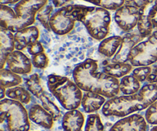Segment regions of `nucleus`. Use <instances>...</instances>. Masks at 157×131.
<instances>
[{
    "label": "nucleus",
    "instance_id": "obj_1",
    "mask_svg": "<svg viewBox=\"0 0 157 131\" xmlns=\"http://www.w3.org/2000/svg\"><path fill=\"white\" fill-rule=\"evenodd\" d=\"M98 67L95 60H84L74 69V81L85 92H94L110 99L117 97L120 92L119 80L100 72Z\"/></svg>",
    "mask_w": 157,
    "mask_h": 131
},
{
    "label": "nucleus",
    "instance_id": "obj_2",
    "mask_svg": "<svg viewBox=\"0 0 157 131\" xmlns=\"http://www.w3.org/2000/svg\"><path fill=\"white\" fill-rule=\"evenodd\" d=\"M157 101V84L143 86L137 93L110 98L102 107L106 117L125 118L139 110L147 109Z\"/></svg>",
    "mask_w": 157,
    "mask_h": 131
},
{
    "label": "nucleus",
    "instance_id": "obj_3",
    "mask_svg": "<svg viewBox=\"0 0 157 131\" xmlns=\"http://www.w3.org/2000/svg\"><path fill=\"white\" fill-rule=\"evenodd\" d=\"M48 0H21L12 9L7 5H1L0 26L13 33L32 26L36 19L38 11Z\"/></svg>",
    "mask_w": 157,
    "mask_h": 131
},
{
    "label": "nucleus",
    "instance_id": "obj_4",
    "mask_svg": "<svg viewBox=\"0 0 157 131\" xmlns=\"http://www.w3.org/2000/svg\"><path fill=\"white\" fill-rule=\"evenodd\" d=\"M74 12L77 21L84 25L90 37L98 41L107 38L111 24L109 10L98 6L75 5Z\"/></svg>",
    "mask_w": 157,
    "mask_h": 131
},
{
    "label": "nucleus",
    "instance_id": "obj_5",
    "mask_svg": "<svg viewBox=\"0 0 157 131\" xmlns=\"http://www.w3.org/2000/svg\"><path fill=\"white\" fill-rule=\"evenodd\" d=\"M48 87L52 94L67 110L78 109L81 105L82 90L70 78L61 75H48Z\"/></svg>",
    "mask_w": 157,
    "mask_h": 131
},
{
    "label": "nucleus",
    "instance_id": "obj_6",
    "mask_svg": "<svg viewBox=\"0 0 157 131\" xmlns=\"http://www.w3.org/2000/svg\"><path fill=\"white\" fill-rule=\"evenodd\" d=\"M6 123L8 131L30 130L29 113L21 103L6 98L0 101V122Z\"/></svg>",
    "mask_w": 157,
    "mask_h": 131
},
{
    "label": "nucleus",
    "instance_id": "obj_7",
    "mask_svg": "<svg viewBox=\"0 0 157 131\" xmlns=\"http://www.w3.org/2000/svg\"><path fill=\"white\" fill-rule=\"evenodd\" d=\"M129 62L134 67L150 66L157 62V29L136 44L129 55Z\"/></svg>",
    "mask_w": 157,
    "mask_h": 131
},
{
    "label": "nucleus",
    "instance_id": "obj_8",
    "mask_svg": "<svg viewBox=\"0 0 157 131\" xmlns=\"http://www.w3.org/2000/svg\"><path fill=\"white\" fill-rule=\"evenodd\" d=\"M26 88L33 94L35 98H38L42 104V107L51 114L55 121L61 118V112L58 106L51 99L50 96L44 91L41 84V80L38 74H33L30 75L25 80Z\"/></svg>",
    "mask_w": 157,
    "mask_h": 131
},
{
    "label": "nucleus",
    "instance_id": "obj_9",
    "mask_svg": "<svg viewBox=\"0 0 157 131\" xmlns=\"http://www.w3.org/2000/svg\"><path fill=\"white\" fill-rule=\"evenodd\" d=\"M75 5H67L58 9L49 21L51 30L58 35H64L73 30L75 21Z\"/></svg>",
    "mask_w": 157,
    "mask_h": 131
},
{
    "label": "nucleus",
    "instance_id": "obj_10",
    "mask_svg": "<svg viewBox=\"0 0 157 131\" xmlns=\"http://www.w3.org/2000/svg\"><path fill=\"white\" fill-rule=\"evenodd\" d=\"M139 12L137 30L144 38H147L153 30L157 29V0H147Z\"/></svg>",
    "mask_w": 157,
    "mask_h": 131
},
{
    "label": "nucleus",
    "instance_id": "obj_11",
    "mask_svg": "<svg viewBox=\"0 0 157 131\" xmlns=\"http://www.w3.org/2000/svg\"><path fill=\"white\" fill-rule=\"evenodd\" d=\"M140 9L134 6L124 5L116 10L114 21L121 30L130 32L137 27L140 19Z\"/></svg>",
    "mask_w": 157,
    "mask_h": 131
},
{
    "label": "nucleus",
    "instance_id": "obj_12",
    "mask_svg": "<svg viewBox=\"0 0 157 131\" xmlns=\"http://www.w3.org/2000/svg\"><path fill=\"white\" fill-rule=\"evenodd\" d=\"M6 68L19 75H25L32 70V59L21 51L15 50L9 55L6 61Z\"/></svg>",
    "mask_w": 157,
    "mask_h": 131
},
{
    "label": "nucleus",
    "instance_id": "obj_13",
    "mask_svg": "<svg viewBox=\"0 0 157 131\" xmlns=\"http://www.w3.org/2000/svg\"><path fill=\"white\" fill-rule=\"evenodd\" d=\"M145 118L139 114L129 115L117 121L109 131H148Z\"/></svg>",
    "mask_w": 157,
    "mask_h": 131
},
{
    "label": "nucleus",
    "instance_id": "obj_14",
    "mask_svg": "<svg viewBox=\"0 0 157 131\" xmlns=\"http://www.w3.org/2000/svg\"><path fill=\"white\" fill-rule=\"evenodd\" d=\"M145 38L139 33L136 32H128L124 36H123V41L121 47L118 49L116 55L113 56L112 62L126 63L129 60V55L132 49L137 44Z\"/></svg>",
    "mask_w": 157,
    "mask_h": 131
},
{
    "label": "nucleus",
    "instance_id": "obj_15",
    "mask_svg": "<svg viewBox=\"0 0 157 131\" xmlns=\"http://www.w3.org/2000/svg\"><path fill=\"white\" fill-rule=\"evenodd\" d=\"M39 29L35 25L25 28L14 34L15 49L22 51L27 48L31 44L38 41L39 38Z\"/></svg>",
    "mask_w": 157,
    "mask_h": 131
},
{
    "label": "nucleus",
    "instance_id": "obj_16",
    "mask_svg": "<svg viewBox=\"0 0 157 131\" xmlns=\"http://www.w3.org/2000/svg\"><path fill=\"white\" fill-rule=\"evenodd\" d=\"M29 118L31 121L47 130H51L54 125L53 117L40 104H34L29 110Z\"/></svg>",
    "mask_w": 157,
    "mask_h": 131
},
{
    "label": "nucleus",
    "instance_id": "obj_17",
    "mask_svg": "<svg viewBox=\"0 0 157 131\" xmlns=\"http://www.w3.org/2000/svg\"><path fill=\"white\" fill-rule=\"evenodd\" d=\"M14 34L8 29H0V67L4 68L6 61L12 52L15 51Z\"/></svg>",
    "mask_w": 157,
    "mask_h": 131
},
{
    "label": "nucleus",
    "instance_id": "obj_18",
    "mask_svg": "<svg viewBox=\"0 0 157 131\" xmlns=\"http://www.w3.org/2000/svg\"><path fill=\"white\" fill-rule=\"evenodd\" d=\"M84 121V114L78 109H75L64 114L61 125L64 131H81Z\"/></svg>",
    "mask_w": 157,
    "mask_h": 131
},
{
    "label": "nucleus",
    "instance_id": "obj_19",
    "mask_svg": "<svg viewBox=\"0 0 157 131\" xmlns=\"http://www.w3.org/2000/svg\"><path fill=\"white\" fill-rule=\"evenodd\" d=\"M106 99L102 95L94 92H86L83 94L81 106L84 112L93 114L104 107Z\"/></svg>",
    "mask_w": 157,
    "mask_h": 131
},
{
    "label": "nucleus",
    "instance_id": "obj_20",
    "mask_svg": "<svg viewBox=\"0 0 157 131\" xmlns=\"http://www.w3.org/2000/svg\"><path fill=\"white\" fill-rule=\"evenodd\" d=\"M123 41V37L113 35L104 38L98 46V52L107 58H112L116 55Z\"/></svg>",
    "mask_w": 157,
    "mask_h": 131
},
{
    "label": "nucleus",
    "instance_id": "obj_21",
    "mask_svg": "<svg viewBox=\"0 0 157 131\" xmlns=\"http://www.w3.org/2000/svg\"><path fill=\"white\" fill-rule=\"evenodd\" d=\"M132 75L140 82L147 81L148 84H157V64L137 67L133 71Z\"/></svg>",
    "mask_w": 157,
    "mask_h": 131
},
{
    "label": "nucleus",
    "instance_id": "obj_22",
    "mask_svg": "<svg viewBox=\"0 0 157 131\" xmlns=\"http://www.w3.org/2000/svg\"><path fill=\"white\" fill-rule=\"evenodd\" d=\"M132 69H133V65L130 62H112L104 66L103 68V72L109 76L117 79L120 78H124V76L128 75Z\"/></svg>",
    "mask_w": 157,
    "mask_h": 131
},
{
    "label": "nucleus",
    "instance_id": "obj_23",
    "mask_svg": "<svg viewBox=\"0 0 157 131\" xmlns=\"http://www.w3.org/2000/svg\"><path fill=\"white\" fill-rule=\"evenodd\" d=\"M140 88V82L133 75H126L120 81V91L124 95L134 94Z\"/></svg>",
    "mask_w": 157,
    "mask_h": 131
},
{
    "label": "nucleus",
    "instance_id": "obj_24",
    "mask_svg": "<svg viewBox=\"0 0 157 131\" xmlns=\"http://www.w3.org/2000/svg\"><path fill=\"white\" fill-rule=\"evenodd\" d=\"M6 96L9 99L18 101L22 104H28L32 100V96L28 89L21 86L6 89Z\"/></svg>",
    "mask_w": 157,
    "mask_h": 131
},
{
    "label": "nucleus",
    "instance_id": "obj_25",
    "mask_svg": "<svg viewBox=\"0 0 157 131\" xmlns=\"http://www.w3.org/2000/svg\"><path fill=\"white\" fill-rule=\"evenodd\" d=\"M0 81L2 87L8 89L21 84L22 82V78L19 75L14 73L9 69L2 68L0 71Z\"/></svg>",
    "mask_w": 157,
    "mask_h": 131
},
{
    "label": "nucleus",
    "instance_id": "obj_26",
    "mask_svg": "<svg viewBox=\"0 0 157 131\" xmlns=\"http://www.w3.org/2000/svg\"><path fill=\"white\" fill-rule=\"evenodd\" d=\"M55 6L52 4L48 2L43 8H41L36 15V19L39 21V22L42 25L43 27L48 31L51 30L50 25H49V21L52 15H53V10Z\"/></svg>",
    "mask_w": 157,
    "mask_h": 131
},
{
    "label": "nucleus",
    "instance_id": "obj_27",
    "mask_svg": "<svg viewBox=\"0 0 157 131\" xmlns=\"http://www.w3.org/2000/svg\"><path fill=\"white\" fill-rule=\"evenodd\" d=\"M92 3L98 7L104 8L107 10L116 11L125 4V0H83Z\"/></svg>",
    "mask_w": 157,
    "mask_h": 131
},
{
    "label": "nucleus",
    "instance_id": "obj_28",
    "mask_svg": "<svg viewBox=\"0 0 157 131\" xmlns=\"http://www.w3.org/2000/svg\"><path fill=\"white\" fill-rule=\"evenodd\" d=\"M84 131H105L104 126L98 114H89L86 121Z\"/></svg>",
    "mask_w": 157,
    "mask_h": 131
},
{
    "label": "nucleus",
    "instance_id": "obj_29",
    "mask_svg": "<svg viewBox=\"0 0 157 131\" xmlns=\"http://www.w3.org/2000/svg\"><path fill=\"white\" fill-rule=\"evenodd\" d=\"M32 65L38 69H44L48 66L49 58L44 52L32 56Z\"/></svg>",
    "mask_w": 157,
    "mask_h": 131
},
{
    "label": "nucleus",
    "instance_id": "obj_30",
    "mask_svg": "<svg viewBox=\"0 0 157 131\" xmlns=\"http://www.w3.org/2000/svg\"><path fill=\"white\" fill-rule=\"evenodd\" d=\"M145 119L148 124L157 126V101L153 103L147 109L145 113Z\"/></svg>",
    "mask_w": 157,
    "mask_h": 131
},
{
    "label": "nucleus",
    "instance_id": "obj_31",
    "mask_svg": "<svg viewBox=\"0 0 157 131\" xmlns=\"http://www.w3.org/2000/svg\"><path fill=\"white\" fill-rule=\"evenodd\" d=\"M27 50L28 52H29L32 56L44 52V47H43V45L41 44V43L38 41L31 44L27 48Z\"/></svg>",
    "mask_w": 157,
    "mask_h": 131
},
{
    "label": "nucleus",
    "instance_id": "obj_32",
    "mask_svg": "<svg viewBox=\"0 0 157 131\" xmlns=\"http://www.w3.org/2000/svg\"><path fill=\"white\" fill-rule=\"evenodd\" d=\"M147 0H125V4L127 6H134V7L137 8V9H140L141 7L144 6Z\"/></svg>",
    "mask_w": 157,
    "mask_h": 131
},
{
    "label": "nucleus",
    "instance_id": "obj_33",
    "mask_svg": "<svg viewBox=\"0 0 157 131\" xmlns=\"http://www.w3.org/2000/svg\"><path fill=\"white\" fill-rule=\"evenodd\" d=\"M52 4L55 8H61L66 6V5L70 2L71 0H52Z\"/></svg>",
    "mask_w": 157,
    "mask_h": 131
},
{
    "label": "nucleus",
    "instance_id": "obj_34",
    "mask_svg": "<svg viewBox=\"0 0 157 131\" xmlns=\"http://www.w3.org/2000/svg\"><path fill=\"white\" fill-rule=\"evenodd\" d=\"M19 1H21V0H0V2H1V5H7V6H9V5L16 4Z\"/></svg>",
    "mask_w": 157,
    "mask_h": 131
},
{
    "label": "nucleus",
    "instance_id": "obj_35",
    "mask_svg": "<svg viewBox=\"0 0 157 131\" xmlns=\"http://www.w3.org/2000/svg\"><path fill=\"white\" fill-rule=\"evenodd\" d=\"M6 88H5L4 87H2L1 86V98H0V99L1 100L4 99L5 96H6Z\"/></svg>",
    "mask_w": 157,
    "mask_h": 131
},
{
    "label": "nucleus",
    "instance_id": "obj_36",
    "mask_svg": "<svg viewBox=\"0 0 157 131\" xmlns=\"http://www.w3.org/2000/svg\"><path fill=\"white\" fill-rule=\"evenodd\" d=\"M150 131H157V126H155V127H153V128L150 130Z\"/></svg>",
    "mask_w": 157,
    "mask_h": 131
},
{
    "label": "nucleus",
    "instance_id": "obj_37",
    "mask_svg": "<svg viewBox=\"0 0 157 131\" xmlns=\"http://www.w3.org/2000/svg\"><path fill=\"white\" fill-rule=\"evenodd\" d=\"M1 131H3V130H2H2H1Z\"/></svg>",
    "mask_w": 157,
    "mask_h": 131
}]
</instances>
